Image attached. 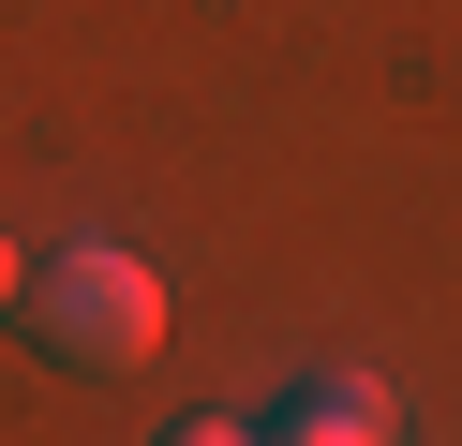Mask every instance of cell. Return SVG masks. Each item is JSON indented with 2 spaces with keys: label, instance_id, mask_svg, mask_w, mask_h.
I'll return each mask as SVG.
<instances>
[{
  "label": "cell",
  "instance_id": "cell-1",
  "mask_svg": "<svg viewBox=\"0 0 462 446\" xmlns=\"http://www.w3.org/2000/svg\"><path fill=\"white\" fill-rule=\"evenodd\" d=\"M60 372H150L164 357V268L120 253V238H75V253H31V297H15Z\"/></svg>",
  "mask_w": 462,
  "mask_h": 446
},
{
  "label": "cell",
  "instance_id": "cell-2",
  "mask_svg": "<svg viewBox=\"0 0 462 446\" xmlns=\"http://www.w3.org/2000/svg\"><path fill=\"white\" fill-rule=\"evenodd\" d=\"M269 446H388V402L358 372H328V387H299V416H269Z\"/></svg>",
  "mask_w": 462,
  "mask_h": 446
},
{
  "label": "cell",
  "instance_id": "cell-3",
  "mask_svg": "<svg viewBox=\"0 0 462 446\" xmlns=\"http://www.w3.org/2000/svg\"><path fill=\"white\" fill-rule=\"evenodd\" d=\"M164 446H269V432H239V416H180Z\"/></svg>",
  "mask_w": 462,
  "mask_h": 446
},
{
  "label": "cell",
  "instance_id": "cell-4",
  "mask_svg": "<svg viewBox=\"0 0 462 446\" xmlns=\"http://www.w3.org/2000/svg\"><path fill=\"white\" fill-rule=\"evenodd\" d=\"M15 297H31V253H15V238H0V313H15Z\"/></svg>",
  "mask_w": 462,
  "mask_h": 446
}]
</instances>
